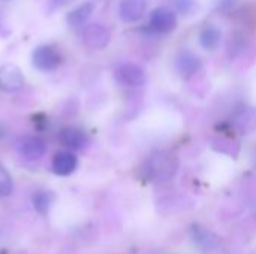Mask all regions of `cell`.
Returning <instances> with one entry per match:
<instances>
[{
    "instance_id": "2",
    "label": "cell",
    "mask_w": 256,
    "mask_h": 254,
    "mask_svg": "<svg viewBox=\"0 0 256 254\" xmlns=\"http://www.w3.org/2000/svg\"><path fill=\"white\" fill-rule=\"evenodd\" d=\"M111 40V33L110 30L99 22H93V24H87L84 25L82 30V42L87 48L90 49H104Z\"/></svg>"
},
{
    "instance_id": "6",
    "label": "cell",
    "mask_w": 256,
    "mask_h": 254,
    "mask_svg": "<svg viewBox=\"0 0 256 254\" xmlns=\"http://www.w3.org/2000/svg\"><path fill=\"white\" fill-rule=\"evenodd\" d=\"M24 85V76L18 66L3 64L0 67V88L3 91H18Z\"/></svg>"
},
{
    "instance_id": "11",
    "label": "cell",
    "mask_w": 256,
    "mask_h": 254,
    "mask_svg": "<svg viewBox=\"0 0 256 254\" xmlns=\"http://www.w3.org/2000/svg\"><path fill=\"white\" fill-rule=\"evenodd\" d=\"M58 141L62 145L70 150H82L87 145V136L82 130L76 127H64L58 133Z\"/></svg>"
},
{
    "instance_id": "17",
    "label": "cell",
    "mask_w": 256,
    "mask_h": 254,
    "mask_svg": "<svg viewBox=\"0 0 256 254\" xmlns=\"http://www.w3.org/2000/svg\"><path fill=\"white\" fill-rule=\"evenodd\" d=\"M54 3H57V4H68V3H70V1H74V0H52Z\"/></svg>"
},
{
    "instance_id": "10",
    "label": "cell",
    "mask_w": 256,
    "mask_h": 254,
    "mask_svg": "<svg viewBox=\"0 0 256 254\" xmlns=\"http://www.w3.org/2000/svg\"><path fill=\"white\" fill-rule=\"evenodd\" d=\"M78 166V159L70 151H58L52 159V171L56 175L68 177Z\"/></svg>"
},
{
    "instance_id": "14",
    "label": "cell",
    "mask_w": 256,
    "mask_h": 254,
    "mask_svg": "<svg viewBox=\"0 0 256 254\" xmlns=\"http://www.w3.org/2000/svg\"><path fill=\"white\" fill-rule=\"evenodd\" d=\"M12 178L8 174V171L0 165V198L9 196L12 193Z\"/></svg>"
},
{
    "instance_id": "15",
    "label": "cell",
    "mask_w": 256,
    "mask_h": 254,
    "mask_svg": "<svg viewBox=\"0 0 256 254\" xmlns=\"http://www.w3.org/2000/svg\"><path fill=\"white\" fill-rule=\"evenodd\" d=\"M52 201V196L46 192H42V193H38L34 198H33V204L36 207V210L39 213H45L48 208H50V204Z\"/></svg>"
},
{
    "instance_id": "16",
    "label": "cell",
    "mask_w": 256,
    "mask_h": 254,
    "mask_svg": "<svg viewBox=\"0 0 256 254\" xmlns=\"http://www.w3.org/2000/svg\"><path fill=\"white\" fill-rule=\"evenodd\" d=\"M171 3L176 7V10H178L183 15H190L196 7L195 0H171Z\"/></svg>"
},
{
    "instance_id": "12",
    "label": "cell",
    "mask_w": 256,
    "mask_h": 254,
    "mask_svg": "<svg viewBox=\"0 0 256 254\" xmlns=\"http://www.w3.org/2000/svg\"><path fill=\"white\" fill-rule=\"evenodd\" d=\"M93 10H94V3L90 1V0L88 1H84L82 4L76 6L74 10L69 12L68 18H66L68 19V24L72 25V27H81V25H84L87 22V19L92 16Z\"/></svg>"
},
{
    "instance_id": "1",
    "label": "cell",
    "mask_w": 256,
    "mask_h": 254,
    "mask_svg": "<svg viewBox=\"0 0 256 254\" xmlns=\"http://www.w3.org/2000/svg\"><path fill=\"white\" fill-rule=\"evenodd\" d=\"M178 171V159L170 151H156L147 160L144 174L148 181H170Z\"/></svg>"
},
{
    "instance_id": "13",
    "label": "cell",
    "mask_w": 256,
    "mask_h": 254,
    "mask_svg": "<svg viewBox=\"0 0 256 254\" xmlns=\"http://www.w3.org/2000/svg\"><path fill=\"white\" fill-rule=\"evenodd\" d=\"M220 39H222L220 30H219L216 25H212V24L206 25V27L201 30V33H200V42H201V45H202L206 49H208V51H214V49L219 46Z\"/></svg>"
},
{
    "instance_id": "3",
    "label": "cell",
    "mask_w": 256,
    "mask_h": 254,
    "mask_svg": "<svg viewBox=\"0 0 256 254\" xmlns=\"http://www.w3.org/2000/svg\"><path fill=\"white\" fill-rule=\"evenodd\" d=\"M116 81L123 87L136 88L146 84L147 76H146V72L138 64L124 63L116 69Z\"/></svg>"
},
{
    "instance_id": "7",
    "label": "cell",
    "mask_w": 256,
    "mask_h": 254,
    "mask_svg": "<svg viewBox=\"0 0 256 254\" xmlns=\"http://www.w3.org/2000/svg\"><path fill=\"white\" fill-rule=\"evenodd\" d=\"M201 67H202L201 58L190 51H182L176 57V69L180 73V76H183V78L194 76L196 72H200Z\"/></svg>"
},
{
    "instance_id": "8",
    "label": "cell",
    "mask_w": 256,
    "mask_h": 254,
    "mask_svg": "<svg viewBox=\"0 0 256 254\" xmlns=\"http://www.w3.org/2000/svg\"><path fill=\"white\" fill-rule=\"evenodd\" d=\"M147 10V0H122L118 15L124 22L140 21Z\"/></svg>"
},
{
    "instance_id": "9",
    "label": "cell",
    "mask_w": 256,
    "mask_h": 254,
    "mask_svg": "<svg viewBox=\"0 0 256 254\" xmlns=\"http://www.w3.org/2000/svg\"><path fill=\"white\" fill-rule=\"evenodd\" d=\"M18 151L27 160H38L45 154L46 144L39 136H27V138L21 139V142L18 145Z\"/></svg>"
},
{
    "instance_id": "5",
    "label": "cell",
    "mask_w": 256,
    "mask_h": 254,
    "mask_svg": "<svg viewBox=\"0 0 256 254\" xmlns=\"http://www.w3.org/2000/svg\"><path fill=\"white\" fill-rule=\"evenodd\" d=\"M150 27L158 33H171L177 27V15L170 7H156L150 13Z\"/></svg>"
},
{
    "instance_id": "18",
    "label": "cell",
    "mask_w": 256,
    "mask_h": 254,
    "mask_svg": "<svg viewBox=\"0 0 256 254\" xmlns=\"http://www.w3.org/2000/svg\"><path fill=\"white\" fill-rule=\"evenodd\" d=\"M254 156H255V162H256V148H255V154H254Z\"/></svg>"
},
{
    "instance_id": "4",
    "label": "cell",
    "mask_w": 256,
    "mask_h": 254,
    "mask_svg": "<svg viewBox=\"0 0 256 254\" xmlns=\"http://www.w3.org/2000/svg\"><path fill=\"white\" fill-rule=\"evenodd\" d=\"M32 60H33L34 67H38L42 72H50V70H54L60 66L62 55L56 48L48 46V45H42L33 51Z\"/></svg>"
}]
</instances>
